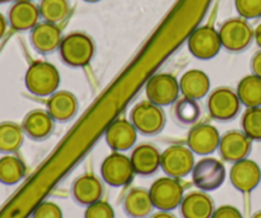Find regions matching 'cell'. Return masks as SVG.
Segmentation results:
<instances>
[{"mask_svg": "<svg viewBox=\"0 0 261 218\" xmlns=\"http://www.w3.org/2000/svg\"><path fill=\"white\" fill-rule=\"evenodd\" d=\"M60 82L58 68L47 61H33L25 71V87L35 96H51L58 91Z\"/></svg>", "mask_w": 261, "mask_h": 218, "instance_id": "1", "label": "cell"}, {"mask_svg": "<svg viewBox=\"0 0 261 218\" xmlns=\"http://www.w3.org/2000/svg\"><path fill=\"white\" fill-rule=\"evenodd\" d=\"M59 51L66 65L81 68L88 65L93 59L94 43L86 33L73 32L61 40Z\"/></svg>", "mask_w": 261, "mask_h": 218, "instance_id": "2", "label": "cell"}, {"mask_svg": "<svg viewBox=\"0 0 261 218\" xmlns=\"http://www.w3.org/2000/svg\"><path fill=\"white\" fill-rule=\"evenodd\" d=\"M149 194L154 208L167 212L180 207L181 202L185 197L180 181L171 176L157 179L150 186Z\"/></svg>", "mask_w": 261, "mask_h": 218, "instance_id": "3", "label": "cell"}, {"mask_svg": "<svg viewBox=\"0 0 261 218\" xmlns=\"http://www.w3.org/2000/svg\"><path fill=\"white\" fill-rule=\"evenodd\" d=\"M102 179L109 185L120 188L129 185L135 175L130 157L121 152H115L107 156L101 165Z\"/></svg>", "mask_w": 261, "mask_h": 218, "instance_id": "4", "label": "cell"}, {"mask_svg": "<svg viewBox=\"0 0 261 218\" xmlns=\"http://www.w3.org/2000/svg\"><path fill=\"white\" fill-rule=\"evenodd\" d=\"M180 82L172 74L162 73L153 76L145 86L148 101L157 106H170L180 96Z\"/></svg>", "mask_w": 261, "mask_h": 218, "instance_id": "5", "label": "cell"}, {"mask_svg": "<svg viewBox=\"0 0 261 218\" xmlns=\"http://www.w3.org/2000/svg\"><path fill=\"white\" fill-rule=\"evenodd\" d=\"M130 119L135 129L145 135L158 134L166 123L162 107L152 104L150 101H143L135 105L130 112Z\"/></svg>", "mask_w": 261, "mask_h": 218, "instance_id": "6", "label": "cell"}, {"mask_svg": "<svg viewBox=\"0 0 261 218\" xmlns=\"http://www.w3.org/2000/svg\"><path fill=\"white\" fill-rule=\"evenodd\" d=\"M195 166L194 152L185 146H171L162 153L161 167L167 176L175 179L186 178Z\"/></svg>", "mask_w": 261, "mask_h": 218, "instance_id": "7", "label": "cell"}, {"mask_svg": "<svg viewBox=\"0 0 261 218\" xmlns=\"http://www.w3.org/2000/svg\"><path fill=\"white\" fill-rule=\"evenodd\" d=\"M193 183L203 191H213L226 180V167L219 160L204 157L193 168Z\"/></svg>", "mask_w": 261, "mask_h": 218, "instance_id": "8", "label": "cell"}, {"mask_svg": "<svg viewBox=\"0 0 261 218\" xmlns=\"http://www.w3.org/2000/svg\"><path fill=\"white\" fill-rule=\"evenodd\" d=\"M222 46L228 51L239 53L249 47L254 40V31L245 18H232L226 20L219 30Z\"/></svg>", "mask_w": 261, "mask_h": 218, "instance_id": "9", "label": "cell"}, {"mask_svg": "<svg viewBox=\"0 0 261 218\" xmlns=\"http://www.w3.org/2000/svg\"><path fill=\"white\" fill-rule=\"evenodd\" d=\"M188 46L190 53L201 60L213 59L223 47L221 37H219V31L211 26L196 28L189 37Z\"/></svg>", "mask_w": 261, "mask_h": 218, "instance_id": "10", "label": "cell"}, {"mask_svg": "<svg viewBox=\"0 0 261 218\" xmlns=\"http://www.w3.org/2000/svg\"><path fill=\"white\" fill-rule=\"evenodd\" d=\"M241 105L237 92L227 87L217 88L208 100V110L212 117L221 122L233 119L239 114Z\"/></svg>", "mask_w": 261, "mask_h": 218, "instance_id": "11", "label": "cell"}, {"mask_svg": "<svg viewBox=\"0 0 261 218\" xmlns=\"http://www.w3.org/2000/svg\"><path fill=\"white\" fill-rule=\"evenodd\" d=\"M229 180L237 190L250 193L259 186L261 181L260 166L249 158L237 161L229 171Z\"/></svg>", "mask_w": 261, "mask_h": 218, "instance_id": "12", "label": "cell"}, {"mask_svg": "<svg viewBox=\"0 0 261 218\" xmlns=\"http://www.w3.org/2000/svg\"><path fill=\"white\" fill-rule=\"evenodd\" d=\"M221 143V134L213 125L199 124L190 130L188 147L199 156H208L216 152Z\"/></svg>", "mask_w": 261, "mask_h": 218, "instance_id": "13", "label": "cell"}, {"mask_svg": "<svg viewBox=\"0 0 261 218\" xmlns=\"http://www.w3.org/2000/svg\"><path fill=\"white\" fill-rule=\"evenodd\" d=\"M252 148V140L240 130H231L221 137L219 152L227 162H237L247 158Z\"/></svg>", "mask_w": 261, "mask_h": 218, "instance_id": "14", "label": "cell"}, {"mask_svg": "<svg viewBox=\"0 0 261 218\" xmlns=\"http://www.w3.org/2000/svg\"><path fill=\"white\" fill-rule=\"evenodd\" d=\"M105 138L111 150H114L115 152H124L135 144L138 130L127 120L117 119L107 127Z\"/></svg>", "mask_w": 261, "mask_h": 218, "instance_id": "15", "label": "cell"}, {"mask_svg": "<svg viewBox=\"0 0 261 218\" xmlns=\"http://www.w3.org/2000/svg\"><path fill=\"white\" fill-rule=\"evenodd\" d=\"M40 9L30 0L14 3L9 10V25L15 31L33 30L38 25Z\"/></svg>", "mask_w": 261, "mask_h": 218, "instance_id": "16", "label": "cell"}, {"mask_svg": "<svg viewBox=\"0 0 261 218\" xmlns=\"http://www.w3.org/2000/svg\"><path fill=\"white\" fill-rule=\"evenodd\" d=\"M61 40H63L61 31L55 23H38L31 32V42L38 53H53L56 49H59Z\"/></svg>", "mask_w": 261, "mask_h": 218, "instance_id": "17", "label": "cell"}, {"mask_svg": "<svg viewBox=\"0 0 261 218\" xmlns=\"http://www.w3.org/2000/svg\"><path fill=\"white\" fill-rule=\"evenodd\" d=\"M162 153L152 144H140L132 152L133 167L135 174L142 176H149L161 167Z\"/></svg>", "mask_w": 261, "mask_h": 218, "instance_id": "18", "label": "cell"}, {"mask_svg": "<svg viewBox=\"0 0 261 218\" xmlns=\"http://www.w3.org/2000/svg\"><path fill=\"white\" fill-rule=\"evenodd\" d=\"M180 209L184 218H212L216 211L213 199L203 190L184 197Z\"/></svg>", "mask_w": 261, "mask_h": 218, "instance_id": "19", "label": "cell"}, {"mask_svg": "<svg viewBox=\"0 0 261 218\" xmlns=\"http://www.w3.org/2000/svg\"><path fill=\"white\" fill-rule=\"evenodd\" d=\"M102 193H103V186L101 180L89 174L76 179L71 188V194L76 203L86 207L101 201Z\"/></svg>", "mask_w": 261, "mask_h": 218, "instance_id": "20", "label": "cell"}, {"mask_svg": "<svg viewBox=\"0 0 261 218\" xmlns=\"http://www.w3.org/2000/svg\"><path fill=\"white\" fill-rule=\"evenodd\" d=\"M78 111V100L71 92L56 91L47 101V112L56 122H68Z\"/></svg>", "mask_w": 261, "mask_h": 218, "instance_id": "21", "label": "cell"}, {"mask_svg": "<svg viewBox=\"0 0 261 218\" xmlns=\"http://www.w3.org/2000/svg\"><path fill=\"white\" fill-rule=\"evenodd\" d=\"M211 89V79L205 71L199 69L188 70L180 79V91L184 97L191 100H200L206 96Z\"/></svg>", "mask_w": 261, "mask_h": 218, "instance_id": "22", "label": "cell"}, {"mask_svg": "<svg viewBox=\"0 0 261 218\" xmlns=\"http://www.w3.org/2000/svg\"><path fill=\"white\" fill-rule=\"evenodd\" d=\"M54 122L55 120L45 110H33L24 117L22 128L30 138L42 140L53 133Z\"/></svg>", "mask_w": 261, "mask_h": 218, "instance_id": "23", "label": "cell"}, {"mask_svg": "<svg viewBox=\"0 0 261 218\" xmlns=\"http://www.w3.org/2000/svg\"><path fill=\"white\" fill-rule=\"evenodd\" d=\"M153 202L149 190L134 188L126 194L124 199L125 213L132 218H147L152 214Z\"/></svg>", "mask_w": 261, "mask_h": 218, "instance_id": "24", "label": "cell"}, {"mask_svg": "<svg viewBox=\"0 0 261 218\" xmlns=\"http://www.w3.org/2000/svg\"><path fill=\"white\" fill-rule=\"evenodd\" d=\"M237 96L247 109L261 106V77L255 74L244 77L237 86Z\"/></svg>", "mask_w": 261, "mask_h": 218, "instance_id": "25", "label": "cell"}, {"mask_svg": "<svg viewBox=\"0 0 261 218\" xmlns=\"http://www.w3.org/2000/svg\"><path fill=\"white\" fill-rule=\"evenodd\" d=\"M25 176V166L19 157L13 153L0 158V183L15 185Z\"/></svg>", "mask_w": 261, "mask_h": 218, "instance_id": "26", "label": "cell"}, {"mask_svg": "<svg viewBox=\"0 0 261 218\" xmlns=\"http://www.w3.org/2000/svg\"><path fill=\"white\" fill-rule=\"evenodd\" d=\"M24 130L15 123H0V152L9 155L17 152L23 144Z\"/></svg>", "mask_w": 261, "mask_h": 218, "instance_id": "27", "label": "cell"}, {"mask_svg": "<svg viewBox=\"0 0 261 218\" xmlns=\"http://www.w3.org/2000/svg\"><path fill=\"white\" fill-rule=\"evenodd\" d=\"M38 9L45 22L58 25L68 17L70 5L68 0H41Z\"/></svg>", "mask_w": 261, "mask_h": 218, "instance_id": "28", "label": "cell"}, {"mask_svg": "<svg viewBox=\"0 0 261 218\" xmlns=\"http://www.w3.org/2000/svg\"><path fill=\"white\" fill-rule=\"evenodd\" d=\"M175 117L178 123L185 125H193L200 116V106L198 105L196 100L184 97L178 100L175 105Z\"/></svg>", "mask_w": 261, "mask_h": 218, "instance_id": "29", "label": "cell"}, {"mask_svg": "<svg viewBox=\"0 0 261 218\" xmlns=\"http://www.w3.org/2000/svg\"><path fill=\"white\" fill-rule=\"evenodd\" d=\"M242 132L251 140H261V106L249 107L242 116Z\"/></svg>", "mask_w": 261, "mask_h": 218, "instance_id": "30", "label": "cell"}, {"mask_svg": "<svg viewBox=\"0 0 261 218\" xmlns=\"http://www.w3.org/2000/svg\"><path fill=\"white\" fill-rule=\"evenodd\" d=\"M234 5L245 19H255L261 17V0H234Z\"/></svg>", "mask_w": 261, "mask_h": 218, "instance_id": "31", "label": "cell"}, {"mask_svg": "<svg viewBox=\"0 0 261 218\" xmlns=\"http://www.w3.org/2000/svg\"><path fill=\"white\" fill-rule=\"evenodd\" d=\"M84 218H115V211L107 202L98 201L87 207Z\"/></svg>", "mask_w": 261, "mask_h": 218, "instance_id": "32", "label": "cell"}, {"mask_svg": "<svg viewBox=\"0 0 261 218\" xmlns=\"http://www.w3.org/2000/svg\"><path fill=\"white\" fill-rule=\"evenodd\" d=\"M32 218H63V211L53 202H43L36 207Z\"/></svg>", "mask_w": 261, "mask_h": 218, "instance_id": "33", "label": "cell"}, {"mask_svg": "<svg viewBox=\"0 0 261 218\" xmlns=\"http://www.w3.org/2000/svg\"><path fill=\"white\" fill-rule=\"evenodd\" d=\"M212 218H244V216L236 207L222 206L214 211Z\"/></svg>", "mask_w": 261, "mask_h": 218, "instance_id": "34", "label": "cell"}, {"mask_svg": "<svg viewBox=\"0 0 261 218\" xmlns=\"http://www.w3.org/2000/svg\"><path fill=\"white\" fill-rule=\"evenodd\" d=\"M251 70H252V74L261 77V51L255 54L254 58H252Z\"/></svg>", "mask_w": 261, "mask_h": 218, "instance_id": "35", "label": "cell"}, {"mask_svg": "<svg viewBox=\"0 0 261 218\" xmlns=\"http://www.w3.org/2000/svg\"><path fill=\"white\" fill-rule=\"evenodd\" d=\"M7 26H8L7 19H5L4 15L0 13V40H2L3 36L5 35V31H7Z\"/></svg>", "mask_w": 261, "mask_h": 218, "instance_id": "36", "label": "cell"}, {"mask_svg": "<svg viewBox=\"0 0 261 218\" xmlns=\"http://www.w3.org/2000/svg\"><path fill=\"white\" fill-rule=\"evenodd\" d=\"M150 218H176L175 214L170 213V212L167 211H160L157 212V213L152 214V217Z\"/></svg>", "mask_w": 261, "mask_h": 218, "instance_id": "37", "label": "cell"}, {"mask_svg": "<svg viewBox=\"0 0 261 218\" xmlns=\"http://www.w3.org/2000/svg\"><path fill=\"white\" fill-rule=\"evenodd\" d=\"M254 38L256 41L257 46L261 49V23L256 27V30L254 31Z\"/></svg>", "mask_w": 261, "mask_h": 218, "instance_id": "38", "label": "cell"}, {"mask_svg": "<svg viewBox=\"0 0 261 218\" xmlns=\"http://www.w3.org/2000/svg\"><path fill=\"white\" fill-rule=\"evenodd\" d=\"M251 218H261V211H259V212H256V213L254 214V216H252Z\"/></svg>", "mask_w": 261, "mask_h": 218, "instance_id": "39", "label": "cell"}, {"mask_svg": "<svg viewBox=\"0 0 261 218\" xmlns=\"http://www.w3.org/2000/svg\"><path fill=\"white\" fill-rule=\"evenodd\" d=\"M84 2H87V3H97V2H99V0H84Z\"/></svg>", "mask_w": 261, "mask_h": 218, "instance_id": "40", "label": "cell"}]
</instances>
